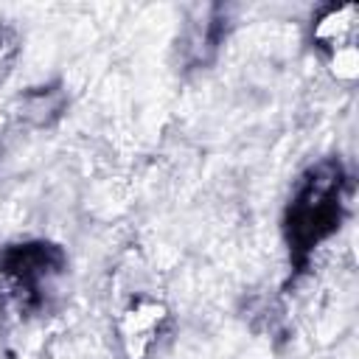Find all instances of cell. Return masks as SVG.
<instances>
[{
    "label": "cell",
    "mask_w": 359,
    "mask_h": 359,
    "mask_svg": "<svg viewBox=\"0 0 359 359\" xmlns=\"http://www.w3.org/2000/svg\"><path fill=\"white\" fill-rule=\"evenodd\" d=\"M337 191H339V165L337 163H320L306 185L300 188L297 199L289 210V238L297 250L314 247L320 238H325L339 213H337Z\"/></svg>",
    "instance_id": "6da1fadb"
},
{
    "label": "cell",
    "mask_w": 359,
    "mask_h": 359,
    "mask_svg": "<svg viewBox=\"0 0 359 359\" xmlns=\"http://www.w3.org/2000/svg\"><path fill=\"white\" fill-rule=\"evenodd\" d=\"M65 266V255L56 244H45V241H31V244H14L8 250H3L0 255V269L3 275L14 283L17 292H36V286L42 280H48L50 275L62 272Z\"/></svg>",
    "instance_id": "7a4b0ae2"
},
{
    "label": "cell",
    "mask_w": 359,
    "mask_h": 359,
    "mask_svg": "<svg viewBox=\"0 0 359 359\" xmlns=\"http://www.w3.org/2000/svg\"><path fill=\"white\" fill-rule=\"evenodd\" d=\"M163 320H165V311L157 303H140L126 314L123 339H126V348L132 356H143L154 345Z\"/></svg>",
    "instance_id": "3957f363"
},
{
    "label": "cell",
    "mask_w": 359,
    "mask_h": 359,
    "mask_svg": "<svg viewBox=\"0 0 359 359\" xmlns=\"http://www.w3.org/2000/svg\"><path fill=\"white\" fill-rule=\"evenodd\" d=\"M53 93H56V90H39V93H31V95L25 98V115L34 118L36 123H48L50 118H56L59 109H62V101L50 104L48 98H50Z\"/></svg>",
    "instance_id": "277c9868"
}]
</instances>
